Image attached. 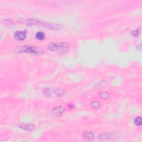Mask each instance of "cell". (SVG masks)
<instances>
[{"label":"cell","mask_w":142,"mask_h":142,"mask_svg":"<svg viewBox=\"0 0 142 142\" xmlns=\"http://www.w3.org/2000/svg\"><path fill=\"white\" fill-rule=\"evenodd\" d=\"M36 24H40L43 27H45L52 30H60L62 28V26H61L60 24L51 23L46 22H42L41 21H39L38 19H36Z\"/></svg>","instance_id":"3957f363"},{"label":"cell","mask_w":142,"mask_h":142,"mask_svg":"<svg viewBox=\"0 0 142 142\" xmlns=\"http://www.w3.org/2000/svg\"><path fill=\"white\" fill-rule=\"evenodd\" d=\"M55 93L56 95L58 97H62L65 94V90L61 88H57L55 91Z\"/></svg>","instance_id":"ba28073f"},{"label":"cell","mask_w":142,"mask_h":142,"mask_svg":"<svg viewBox=\"0 0 142 142\" xmlns=\"http://www.w3.org/2000/svg\"><path fill=\"white\" fill-rule=\"evenodd\" d=\"M139 33H140V30H137L131 32L132 36L134 37H138Z\"/></svg>","instance_id":"5bb4252c"},{"label":"cell","mask_w":142,"mask_h":142,"mask_svg":"<svg viewBox=\"0 0 142 142\" xmlns=\"http://www.w3.org/2000/svg\"><path fill=\"white\" fill-rule=\"evenodd\" d=\"M90 105H91V106L93 108H95V109L98 108L100 107V106H101L99 103L98 102H97V101L92 102L91 103V104H90Z\"/></svg>","instance_id":"4fadbf2b"},{"label":"cell","mask_w":142,"mask_h":142,"mask_svg":"<svg viewBox=\"0 0 142 142\" xmlns=\"http://www.w3.org/2000/svg\"><path fill=\"white\" fill-rule=\"evenodd\" d=\"M48 50L61 54L67 53L70 48V45L67 42L51 43L48 44Z\"/></svg>","instance_id":"7a4b0ae2"},{"label":"cell","mask_w":142,"mask_h":142,"mask_svg":"<svg viewBox=\"0 0 142 142\" xmlns=\"http://www.w3.org/2000/svg\"><path fill=\"white\" fill-rule=\"evenodd\" d=\"M19 127L23 130L31 131L35 128V125L32 123H22L19 125Z\"/></svg>","instance_id":"8992f818"},{"label":"cell","mask_w":142,"mask_h":142,"mask_svg":"<svg viewBox=\"0 0 142 142\" xmlns=\"http://www.w3.org/2000/svg\"><path fill=\"white\" fill-rule=\"evenodd\" d=\"M65 111V108L62 106H59L54 108L52 109V114L56 117H59L62 115Z\"/></svg>","instance_id":"5b68a950"},{"label":"cell","mask_w":142,"mask_h":142,"mask_svg":"<svg viewBox=\"0 0 142 142\" xmlns=\"http://www.w3.org/2000/svg\"><path fill=\"white\" fill-rule=\"evenodd\" d=\"M44 94H45L46 97H51L52 95V92L51 90L49 88H45L43 90Z\"/></svg>","instance_id":"8fae6325"},{"label":"cell","mask_w":142,"mask_h":142,"mask_svg":"<svg viewBox=\"0 0 142 142\" xmlns=\"http://www.w3.org/2000/svg\"><path fill=\"white\" fill-rule=\"evenodd\" d=\"M83 137L85 141L92 142L93 141L94 139V136L91 132H85L83 133Z\"/></svg>","instance_id":"52a82bcc"},{"label":"cell","mask_w":142,"mask_h":142,"mask_svg":"<svg viewBox=\"0 0 142 142\" xmlns=\"http://www.w3.org/2000/svg\"><path fill=\"white\" fill-rule=\"evenodd\" d=\"M27 33V32L26 30L16 31L14 33V37L18 41H23L26 38Z\"/></svg>","instance_id":"277c9868"},{"label":"cell","mask_w":142,"mask_h":142,"mask_svg":"<svg viewBox=\"0 0 142 142\" xmlns=\"http://www.w3.org/2000/svg\"><path fill=\"white\" fill-rule=\"evenodd\" d=\"M36 37L37 40L40 41H43L45 39V34L42 32H38L37 33Z\"/></svg>","instance_id":"9c48e42d"},{"label":"cell","mask_w":142,"mask_h":142,"mask_svg":"<svg viewBox=\"0 0 142 142\" xmlns=\"http://www.w3.org/2000/svg\"><path fill=\"white\" fill-rule=\"evenodd\" d=\"M14 52L17 54L21 53H26L35 55H41L43 53V51L41 48L37 47V46L30 45L17 47L15 48Z\"/></svg>","instance_id":"6da1fadb"},{"label":"cell","mask_w":142,"mask_h":142,"mask_svg":"<svg viewBox=\"0 0 142 142\" xmlns=\"http://www.w3.org/2000/svg\"><path fill=\"white\" fill-rule=\"evenodd\" d=\"M99 96L101 99H106L109 98V94L108 93L106 92H102L101 93H100Z\"/></svg>","instance_id":"30bf717a"},{"label":"cell","mask_w":142,"mask_h":142,"mask_svg":"<svg viewBox=\"0 0 142 142\" xmlns=\"http://www.w3.org/2000/svg\"><path fill=\"white\" fill-rule=\"evenodd\" d=\"M134 123L137 126H141L142 123V119L141 117H138L134 120Z\"/></svg>","instance_id":"7c38bea8"}]
</instances>
